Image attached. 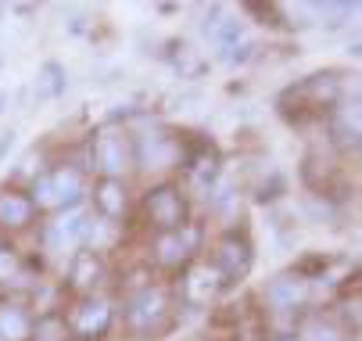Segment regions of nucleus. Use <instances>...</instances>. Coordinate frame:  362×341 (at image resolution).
I'll return each instance as SVG.
<instances>
[{"label": "nucleus", "mask_w": 362, "mask_h": 341, "mask_svg": "<svg viewBox=\"0 0 362 341\" xmlns=\"http://www.w3.org/2000/svg\"><path fill=\"white\" fill-rule=\"evenodd\" d=\"M79 187H83V180L76 169H58L54 176H43L33 194H36V205L50 209V205H72L79 198Z\"/></svg>", "instance_id": "obj_1"}, {"label": "nucleus", "mask_w": 362, "mask_h": 341, "mask_svg": "<svg viewBox=\"0 0 362 341\" xmlns=\"http://www.w3.org/2000/svg\"><path fill=\"white\" fill-rule=\"evenodd\" d=\"M126 158H129V151H126L122 133L105 129V133L97 137V144H93V162H97L100 173H108V176L122 173V169H126Z\"/></svg>", "instance_id": "obj_2"}, {"label": "nucleus", "mask_w": 362, "mask_h": 341, "mask_svg": "<svg viewBox=\"0 0 362 341\" xmlns=\"http://www.w3.org/2000/svg\"><path fill=\"white\" fill-rule=\"evenodd\" d=\"M147 212H151V219L158 223L165 233H173L176 226H183V202H180V194L173 187L154 190L151 198H147Z\"/></svg>", "instance_id": "obj_3"}, {"label": "nucleus", "mask_w": 362, "mask_h": 341, "mask_svg": "<svg viewBox=\"0 0 362 341\" xmlns=\"http://www.w3.org/2000/svg\"><path fill=\"white\" fill-rule=\"evenodd\" d=\"M266 299H269V306H273V309H294V306L305 299V284H301V280H294V277H280V280H273V284H269Z\"/></svg>", "instance_id": "obj_4"}, {"label": "nucleus", "mask_w": 362, "mask_h": 341, "mask_svg": "<svg viewBox=\"0 0 362 341\" xmlns=\"http://www.w3.org/2000/svg\"><path fill=\"white\" fill-rule=\"evenodd\" d=\"M247 266H251V252H247L244 241H233V237L223 241V248H219V270L226 277H244Z\"/></svg>", "instance_id": "obj_5"}, {"label": "nucleus", "mask_w": 362, "mask_h": 341, "mask_svg": "<svg viewBox=\"0 0 362 341\" xmlns=\"http://www.w3.org/2000/svg\"><path fill=\"white\" fill-rule=\"evenodd\" d=\"M65 90V72H62V65H43L40 72H36V83H33V97L36 101H54V97Z\"/></svg>", "instance_id": "obj_6"}, {"label": "nucleus", "mask_w": 362, "mask_h": 341, "mask_svg": "<svg viewBox=\"0 0 362 341\" xmlns=\"http://www.w3.org/2000/svg\"><path fill=\"white\" fill-rule=\"evenodd\" d=\"M29 216H33V202L29 198L11 194V190L0 194V223H4V226H25Z\"/></svg>", "instance_id": "obj_7"}, {"label": "nucleus", "mask_w": 362, "mask_h": 341, "mask_svg": "<svg viewBox=\"0 0 362 341\" xmlns=\"http://www.w3.org/2000/svg\"><path fill=\"white\" fill-rule=\"evenodd\" d=\"M162 313H165L162 291H144L140 299H133V313H129V320H133L136 327H147L151 320H158Z\"/></svg>", "instance_id": "obj_8"}, {"label": "nucleus", "mask_w": 362, "mask_h": 341, "mask_svg": "<svg viewBox=\"0 0 362 341\" xmlns=\"http://www.w3.org/2000/svg\"><path fill=\"white\" fill-rule=\"evenodd\" d=\"M29 316L15 306H4L0 309V341H25L29 337Z\"/></svg>", "instance_id": "obj_9"}, {"label": "nucleus", "mask_w": 362, "mask_h": 341, "mask_svg": "<svg viewBox=\"0 0 362 341\" xmlns=\"http://www.w3.org/2000/svg\"><path fill=\"white\" fill-rule=\"evenodd\" d=\"M108 320H112V309H108L105 302H86V306L79 309V316H76V327L90 337V334H100V330H105Z\"/></svg>", "instance_id": "obj_10"}, {"label": "nucleus", "mask_w": 362, "mask_h": 341, "mask_svg": "<svg viewBox=\"0 0 362 341\" xmlns=\"http://www.w3.org/2000/svg\"><path fill=\"white\" fill-rule=\"evenodd\" d=\"M97 277H100V259L93 252H79L72 259V284L76 287H90V284H97Z\"/></svg>", "instance_id": "obj_11"}, {"label": "nucleus", "mask_w": 362, "mask_h": 341, "mask_svg": "<svg viewBox=\"0 0 362 341\" xmlns=\"http://www.w3.org/2000/svg\"><path fill=\"white\" fill-rule=\"evenodd\" d=\"M97 205L105 209V216H122V209H126V190H122V183H115V180H105V183H100Z\"/></svg>", "instance_id": "obj_12"}, {"label": "nucleus", "mask_w": 362, "mask_h": 341, "mask_svg": "<svg viewBox=\"0 0 362 341\" xmlns=\"http://www.w3.org/2000/svg\"><path fill=\"white\" fill-rule=\"evenodd\" d=\"M169 158H173V144H169L165 137H147V140H144V148H140V162H144V166L158 169V166H165Z\"/></svg>", "instance_id": "obj_13"}, {"label": "nucleus", "mask_w": 362, "mask_h": 341, "mask_svg": "<svg viewBox=\"0 0 362 341\" xmlns=\"http://www.w3.org/2000/svg\"><path fill=\"white\" fill-rule=\"evenodd\" d=\"M190 245H194V233H187V237H180V233H162L158 255H162V262H180Z\"/></svg>", "instance_id": "obj_14"}, {"label": "nucleus", "mask_w": 362, "mask_h": 341, "mask_svg": "<svg viewBox=\"0 0 362 341\" xmlns=\"http://www.w3.org/2000/svg\"><path fill=\"white\" fill-rule=\"evenodd\" d=\"M216 287H219V273L197 270V273L190 277V295H194L197 302H209V299L216 295Z\"/></svg>", "instance_id": "obj_15"}, {"label": "nucleus", "mask_w": 362, "mask_h": 341, "mask_svg": "<svg viewBox=\"0 0 362 341\" xmlns=\"http://www.w3.org/2000/svg\"><path fill=\"white\" fill-rule=\"evenodd\" d=\"M62 337H65L62 320L47 316V320H40V323H36V341H62Z\"/></svg>", "instance_id": "obj_16"}, {"label": "nucleus", "mask_w": 362, "mask_h": 341, "mask_svg": "<svg viewBox=\"0 0 362 341\" xmlns=\"http://www.w3.org/2000/svg\"><path fill=\"white\" fill-rule=\"evenodd\" d=\"M301 205H305V212L313 216L316 223H323V219H334V205H330V202H320L316 194H308V198H305Z\"/></svg>", "instance_id": "obj_17"}, {"label": "nucleus", "mask_w": 362, "mask_h": 341, "mask_svg": "<svg viewBox=\"0 0 362 341\" xmlns=\"http://www.w3.org/2000/svg\"><path fill=\"white\" fill-rule=\"evenodd\" d=\"M180 51H183V62H176V69H180L183 76H197V72L204 69V62L190 51V47H180Z\"/></svg>", "instance_id": "obj_18"}, {"label": "nucleus", "mask_w": 362, "mask_h": 341, "mask_svg": "<svg viewBox=\"0 0 362 341\" xmlns=\"http://www.w3.org/2000/svg\"><path fill=\"white\" fill-rule=\"evenodd\" d=\"M308 341H341V337H337V330L330 323H313L308 327Z\"/></svg>", "instance_id": "obj_19"}, {"label": "nucleus", "mask_w": 362, "mask_h": 341, "mask_svg": "<svg viewBox=\"0 0 362 341\" xmlns=\"http://www.w3.org/2000/svg\"><path fill=\"white\" fill-rule=\"evenodd\" d=\"M194 173H197V180H201V183H204V180H212V176H216V158H212V155H209V158H201Z\"/></svg>", "instance_id": "obj_20"}, {"label": "nucleus", "mask_w": 362, "mask_h": 341, "mask_svg": "<svg viewBox=\"0 0 362 341\" xmlns=\"http://www.w3.org/2000/svg\"><path fill=\"white\" fill-rule=\"evenodd\" d=\"M15 148V133L8 129V133H0V162H4V155Z\"/></svg>", "instance_id": "obj_21"}, {"label": "nucleus", "mask_w": 362, "mask_h": 341, "mask_svg": "<svg viewBox=\"0 0 362 341\" xmlns=\"http://www.w3.org/2000/svg\"><path fill=\"white\" fill-rule=\"evenodd\" d=\"M8 273H15V255L0 252V277H8Z\"/></svg>", "instance_id": "obj_22"}, {"label": "nucleus", "mask_w": 362, "mask_h": 341, "mask_svg": "<svg viewBox=\"0 0 362 341\" xmlns=\"http://www.w3.org/2000/svg\"><path fill=\"white\" fill-rule=\"evenodd\" d=\"M8 105H11V93H8V90H0V112H4Z\"/></svg>", "instance_id": "obj_23"}]
</instances>
